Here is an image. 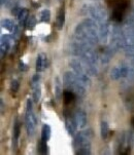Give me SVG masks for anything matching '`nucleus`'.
Here are the masks:
<instances>
[{"label": "nucleus", "instance_id": "nucleus-1", "mask_svg": "<svg viewBox=\"0 0 134 155\" xmlns=\"http://www.w3.org/2000/svg\"><path fill=\"white\" fill-rule=\"evenodd\" d=\"M98 28L96 21L93 19H86L76 28V41L81 44L94 46L99 41Z\"/></svg>", "mask_w": 134, "mask_h": 155}, {"label": "nucleus", "instance_id": "nucleus-2", "mask_svg": "<svg viewBox=\"0 0 134 155\" xmlns=\"http://www.w3.org/2000/svg\"><path fill=\"white\" fill-rule=\"evenodd\" d=\"M63 82L69 90L73 92L76 95L84 97L86 95V85L81 82V80L76 76L74 72L68 71L63 76Z\"/></svg>", "mask_w": 134, "mask_h": 155}, {"label": "nucleus", "instance_id": "nucleus-3", "mask_svg": "<svg viewBox=\"0 0 134 155\" xmlns=\"http://www.w3.org/2000/svg\"><path fill=\"white\" fill-rule=\"evenodd\" d=\"M25 121H26V129L27 133L29 136H33L35 131V126L37 124V119H36L35 114L32 110V101L30 99L27 101L26 106V116H25Z\"/></svg>", "mask_w": 134, "mask_h": 155}, {"label": "nucleus", "instance_id": "nucleus-4", "mask_svg": "<svg viewBox=\"0 0 134 155\" xmlns=\"http://www.w3.org/2000/svg\"><path fill=\"white\" fill-rule=\"evenodd\" d=\"M69 64H70V66H71L73 72L76 74V76L81 80V82L85 84L86 86H90L91 80L89 78V74H88V73L86 72V70L84 69L81 62H79V61L76 60V59H73V60L70 61Z\"/></svg>", "mask_w": 134, "mask_h": 155}, {"label": "nucleus", "instance_id": "nucleus-5", "mask_svg": "<svg viewBox=\"0 0 134 155\" xmlns=\"http://www.w3.org/2000/svg\"><path fill=\"white\" fill-rule=\"evenodd\" d=\"M91 137L92 134L88 133V131H81L76 134L73 141V147L74 149L78 151V149H83V148H87L91 149Z\"/></svg>", "mask_w": 134, "mask_h": 155}, {"label": "nucleus", "instance_id": "nucleus-6", "mask_svg": "<svg viewBox=\"0 0 134 155\" xmlns=\"http://www.w3.org/2000/svg\"><path fill=\"white\" fill-rule=\"evenodd\" d=\"M89 13L93 20H95L98 24L107 21V13L106 10L101 5H92L89 6Z\"/></svg>", "mask_w": 134, "mask_h": 155}, {"label": "nucleus", "instance_id": "nucleus-7", "mask_svg": "<svg viewBox=\"0 0 134 155\" xmlns=\"http://www.w3.org/2000/svg\"><path fill=\"white\" fill-rule=\"evenodd\" d=\"M110 34V27L108 22L105 21L103 23H100V24H99V28H98L99 41H100L101 43L107 42Z\"/></svg>", "mask_w": 134, "mask_h": 155}, {"label": "nucleus", "instance_id": "nucleus-8", "mask_svg": "<svg viewBox=\"0 0 134 155\" xmlns=\"http://www.w3.org/2000/svg\"><path fill=\"white\" fill-rule=\"evenodd\" d=\"M65 127H66V131L70 136H74L76 133V129H78V124L74 119V116L72 117L70 114H65Z\"/></svg>", "mask_w": 134, "mask_h": 155}, {"label": "nucleus", "instance_id": "nucleus-9", "mask_svg": "<svg viewBox=\"0 0 134 155\" xmlns=\"http://www.w3.org/2000/svg\"><path fill=\"white\" fill-rule=\"evenodd\" d=\"M74 119L76 121V124L79 129H84L87 125V115L86 112L83 110H78L74 114Z\"/></svg>", "mask_w": 134, "mask_h": 155}, {"label": "nucleus", "instance_id": "nucleus-10", "mask_svg": "<svg viewBox=\"0 0 134 155\" xmlns=\"http://www.w3.org/2000/svg\"><path fill=\"white\" fill-rule=\"evenodd\" d=\"M47 66V58L44 54H40L36 59V71L41 72Z\"/></svg>", "mask_w": 134, "mask_h": 155}, {"label": "nucleus", "instance_id": "nucleus-11", "mask_svg": "<svg viewBox=\"0 0 134 155\" xmlns=\"http://www.w3.org/2000/svg\"><path fill=\"white\" fill-rule=\"evenodd\" d=\"M65 24V10H64V7H61L60 10L58 12V15H57V20H56V26L59 30L63 28Z\"/></svg>", "mask_w": 134, "mask_h": 155}, {"label": "nucleus", "instance_id": "nucleus-12", "mask_svg": "<svg viewBox=\"0 0 134 155\" xmlns=\"http://www.w3.org/2000/svg\"><path fill=\"white\" fill-rule=\"evenodd\" d=\"M29 18V11L25 8L20 10L19 15H18V21H19V24L20 26L23 27V26H26V23H27V20Z\"/></svg>", "mask_w": 134, "mask_h": 155}, {"label": "nucleus", "instance_id": "nucleus-13", "mask_svg": "<svg viewBox=\"0 0 134 155\" xmlns=\"http://www.w3.org/2000/svg\"><path fill=\"white\" fill-rule=\"evenodd\" d=\"M33 86V100L34 102L38 103V101L40 100V97H41V90H40V86L39 84L37 83H32Z\"/></svg>", "mask_w": 134, "mask_h": 155}, {"label": "nucleus", "instance_id": "nucleus-14", "mask_svg": "<svg viewBox=\"0 0 134 155\" xmlns=\"http://www.w3.org/2000/svg\"><path fill=\"white\" fill-rule=\"evenodd\" d=\"M100 134H101L102 140H105V139H107L108 134H110V126H108V124H107V122H106V121H102L101 122Z\"/></svg>", "mask_w": 134, "mask_h": 155}, {"label": "nucleus", "instance_id": "nucleus-15", "mask_svg": "<svg viewBox=\"0 0 134 155\" xmlns=\"http://www.w3.org/2000/svg\"><path fill=\"white\" fill-rule=\"evenodd\" d=\"M51 133L52 131H51V127H50V125L44 124L41 129V140L47 142V141L50 140V138H51Z\"/></svg>", "mask_w": 134, "mask_h": 155}, {"label": "nucleus", "instance_id": "nucleus-16", "mask_svg": "<svg viewBox=\"0 0 134 155\" xmlns=\"http://www.w3.org/2000/svg\"><path fill=\"white\" fill-rule=\"evenodd\" d=\"M1 26H2V28L6 29V30L10 31V32H13V29H15V27H16L15 24H13V22L10 19L3 20V21L1 22Z\"/></svg>", "mask_w": 134, "mask_h": 155}, {"label": "nucleus", "instance_id": "nucleus-17", "mask_svg": "<svg viewBox=\"0 0 134 155\" xmlns=\"http://www.w3.org/2000/svg\"><path fill=\"white\" fill-rule=\"evenodd\" d=\"M37 151L39 152L40 154H47L49 152V147H47V142L44 140H40L39 143L37 145Z\"/></svg>", "mask_w": 134, "mask_h": 155}, {"label": "nucleus", "instance_id": "nucleus-18", "mask_svg": "<svg viewBox=\"0 0 134 155\" xmlns=\"http://www.w3.org/2000/svg\"><path fill=\"white\" fill-rule=\"evenodd\" d=\"M110 78L113 79V80H118V79L122 78L121 76V69H120V66H117V67H113L110 71Z\"/></svg>", "mask_w": 134, "mask_h": 155}, {"label": "nucleus", "instance_id": "nucleus-19", "mask_svg": "<svg viewBox=\"0 0 134 155\" xmlns=\"http://www.w3.org/2000/svg\"><path fill=\"white\" fill-rule=\"evenodd\" d=\"M39 19L41 22L49 23L50 20H51V11H50L49 10H44L42 11H40Z\"/></svg>", "mask_w": 134, "mask_h": 155}, {"label": "nucleus", "instance_id": "nucleus-20", "mask_svg": "<svg viewBox=\"0 0 134 155\" xmlns=\"http://www.w3.org/2000/svg\"><path fill=\"white\" fill-rule=\"evenodd\" d=\"M36 23H37V20L34 15H30L27 20V23H26V28L28 30H33L36 26Z\"/></svg>", "mask_w": 134, "mask_h": 155}, {"label": "nucleus", "instance_id": "nucleus-21", "mask_svg": "<svg viewBox=\"0 0 134 155\" xmlns=\"http://www.w3.org/2000/svg\"><path fill=\"white\" fill-rule=\"evenodd\" d=\"M63 95H64L65 104H70L74 100V93L71 92V90H66V92H64Z\"/></svg>", "mask_w": 134, "mask_h": 155}, {"label": "nucleus", "instance_id": "nucleus-22", "mask_svg": "<svg viewBox=\"0 0 134 155\" xmlns=\"http://www.w3.org/2000/svg\"><path fill=\"white\" fill-rule=\"evenodd\" d=\"M20 136V124L19 122H16L15 127H13V146L15 148L17 147V142H18V139H19Z\"/></svg>", "mask_w": 134, "mask_h": 155}, {"label": "nucleus", "instance_id": "nucleus-23", "mask_svg": "<svg viewBox=\"0 0 134 155\" xmlns=\"http://www.w3.org/2000/svg\"><path fill=\"white\" fill-rule=\"evenodd\" d=\"M1 42L6 43L8 46L11 47L13 45V43H15V40H13V38L10 35H3L1 37Z\"/></svg>", "mask_w": 134, "mask_h": 155}, {"label": "nucleus", "instance_id": "nucleus-24", "mask_svg": "<svg viewBox=\"0 0 134 155\" xmlns=\"http://www.w3.org/2000/svg\"><path fill=\"white\" fill-rule=\"evenodd\" d=\"M55 93H56V97L57 99H60L61 97V85L60 82H59V79L56 78V83H55Z\"/></svg>", "mask_w": 134, "mask_h": 155}, {"label": "nucleus", "instance_id": "nucleus-25", "mask_svg": "<svg viewBox=\"0 0 134 155\" xmlns=\"http://www.w3.org/2000/svg\"><path fill=\"white\" fill-rule=\"evenodd\" d=\"M19 87H20V83L18 80H13L10 83V90L11 92L13 93H17L18 90H19Z\"/></svg>", "mask_w": 134, "mask_h": 155}, {"label": "nucleus", "instance_id": "nucleus-26", "mask_svg": "<svg viewBox=\"0 0 134 155\" xmlns=\"http://www.w3.org/2000/svg\"><path fill=\"white\" fill-rule=\"evenodd\" d=\"M113 20L117 21V22L122 21V11L119 10H115V11H113Z\"/></svg>", "mask_w": 134, "mask_h": 155}, {"label": "nucleus", "instance_id": "nucleus-27", "mask_svg": "<svg viewBox=\"0 0 134 155\" xmlns=\"http://www.w3.org/2000/svg\"><path fill=\"white\" fill-rule=\"evenodd\" d=\"M126 24L134 25V10L130 13V15H129V17L127 18V22H126Z\"/></svg>", "mask_w": 134, "mask_h": 155}, {"label": "nucleus", "instance_id": "nucleus-28", "mask_svg": "<svg viewBox=\"0 0 134 155\" xmlns=\"http://www.w3.org/2000/svg\"><path fill=\"white\" fill-rule=\"evenodd\" d=\"M76 154H91V149H87V148H83V149H78L76 151Z\"/></svg>", "mask_w": 134, "mask_h": 155}, {"label": "nucleus", "instance_id": "nucleus-29", "mask_svg": "<svg viewBox=\"0 0 134 155\" xmlns=\"http://www.w3.org/2000/svg\"><path fill=\"white\" fill-rule=\"evenodd\" d=\"M20 70H22V71H26V70H27V66L25 65V64L23 62L20 63Z\"/></svg>", "mask_w": 134, "mask_h": 155}, {"label": "nucleus", "instance_id": "nucleus-30", "mask_svg": "<svg viewBox=\"0 0 134 155\" xmlns=\"http://www.w3.org/2000/svg\"><path fill=\"white\" fill-rule=\"evenodd\" d=\"M0 103H1V113H3V110H4V103H3V100L1 99V101H0Z\"/></svg>", "mask_w": 134, "mask_h": 155}, {"label": "nucleus", "instance_id": "nucleus-31", "mask_svg": "<svg viewBox=\"0 0 134 155\" xmlns=\"http://www.w3.org/2000/svg\"><path fill=\"white\" fill-rule=\"evenodd\" d=\"M7 1H8V0H0V3H1V5H3V4L6 3Z\"/></svg>", "mask_w": 134, "mask_h": 155}, {"label": "nucleus", "instance_id": "nucleus-32", "mask_svg": "<svg viewBox=\"0 0 134 155\" xmlns=\"http://www.w3.org/2000/svg\"><path fill=\"white\" fill-rule=\"evenodd\" d=\"M133 124H134V119H133Z\"/></svg>", "mask_w": 134, "mask_h": 155}]
</instances>
